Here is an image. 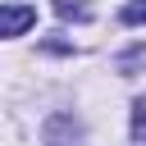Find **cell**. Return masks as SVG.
Segmentation results:
<instances>
[{"mask_svg": "<svg viewBox=\"0 0 146 146\" xmlns=\"http://www.w3.org/2000/svg\"><path fill=\"white\" fill-rule=\"evenodd\" d=\"M119 23H123V27H137V23H146V0H128V5L119 9Z\"/></svg>", "mask_w": 146, "mask_h": 146, "instance_id": "2", "label": "cell"}, {"mask_svg": "<svg viewBox=\"0 0 146 146\" xmlns=\"http://www.w3.org/2000/svg\"><path fill=\"white\" fill-rule=\"evenodd\" d=\"M132 132H137V137L146 132V100H137V105H132Z\"/></svg>", "mask_w": 146, "mask_h": 146, "instance_id": "4", "label": "cell"}, {"mask_svg": "<svg viewBox=\"0 0 146 146\" xmlns=\"http://www.w3.org/2000/svg\"><path fill=\"white\" fill-rule=\"evenodd\" d=\"M55 14H59L64 23H68V18L82 23V18H87V5H82V0H55Z\"/></svg>", "mask_w": 146, "mask_h": 146, "instance_id": "3", "label": "cell"}, {"mask_svg": "<svg viewBox=\"0 0 146 146\" xmlns=\"http://www.w3.org/2000/svg\"><path fill=\"white\" fill-rule=\"evenodd\" d=\"M32 23H36V9L32 5H5V14H0V32L5 36H23Z\"/></svg>", "mask_w": 146, "mask_h": 146, "instance_id": "1", "label": "cell"}]
</instances>
